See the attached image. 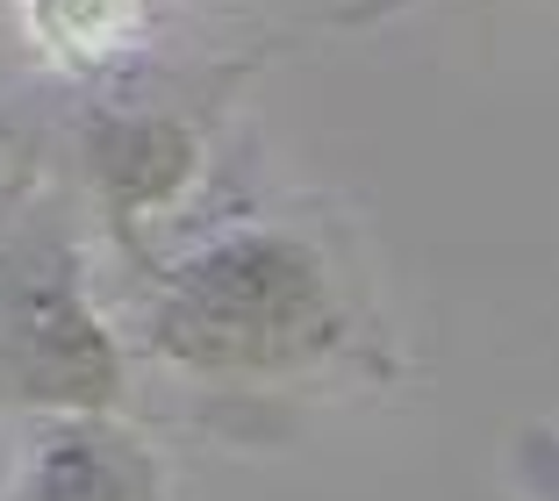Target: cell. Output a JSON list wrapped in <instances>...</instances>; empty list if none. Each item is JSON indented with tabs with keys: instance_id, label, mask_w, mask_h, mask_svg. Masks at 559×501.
Here are the masks:
<instances>
[{
	"instance_id": "6da1fadb",
	"label": "cell",
	"mask_w": 559,
	"mask_h": 501,
	"mask_svg": "<svg viewBox=\"0 0 559 501\" xmlns=\"http://www.w3.org/2000/svg\"><path fill=\"white\" fill-rule=\"evenodd\" d=\"M122 273L136 351L194 394L273 402L323 380H395L345 229L309 208H265L251 194L180 208Z\"/></svg>"
},
{
	"instance_id": "277c9868",
	"label": "cell",
	"mask_w": 559,
	"mask_h": 501,
	"mask_svg": "<svg viewBox=\"0 0 559 501\" xmlns=\"http://www.w3.org/2000/svg\"><path fill=\"white\" fill-rule=\"evenodd\" d=\"M502 480H510L516 501H559V416H538L524 430H510Z\"/></svg>"
},
{
	"instance_id": "7a4b0ae2",
	"label": "cell",
	"mask_w": 559,
	"mask_h": 501,
	"mask_svg": "<svg viewBox=\"0 0 559 501\" xmlns=\"http://www.w3.org/2000/svg\"><path fill=\"white\" fill-rule=\"evenodd\" d=\"M86 201L0 130V422L122 416L130 351L86 265Z\"/></svg>"
},
{
	"instance_id": "3957f363",
	"label": "cell",
	"mask_w": 559,
	"mask_h": 501,
	"mask_svg": "<svg viewBox=\"0 0 559 501\" xmlns=\"http://www.w3.org/2000/svg\"><path fill=\"white\" fill-rule=\"evenodd\" d=\"M0 501H173L165 458L122 416H50L22 430Z\"/></svg>"
},
{
	"instance_id": "5b68a950",
	"label": "cell",
	"mask_w": 559,
	"mask_h": 501,
	"mask_svg": "<svg viewBox=\"0 0 559 501\" xmlns=\"http://www.w3.org/2000/svg\"><path fill=\"white\" fill-rule=\"evenodd\" d=\"M409 8H430V0H330V22L337 29H373V22H395Z\"/></svg>"
}]
</instances>
